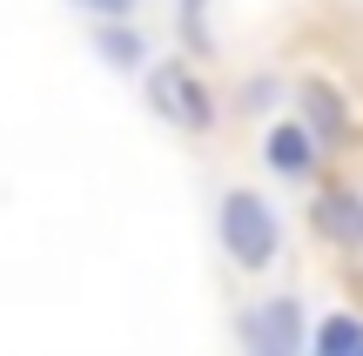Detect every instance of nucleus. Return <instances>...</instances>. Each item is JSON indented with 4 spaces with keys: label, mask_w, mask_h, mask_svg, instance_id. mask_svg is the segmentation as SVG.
Returning a JSON list of instances; mask_svg holds the SVG:
<instances>
[{
    "label": "nucleus",
    "mask_w": 363,
    "mask_h": 356,
    "mask_svg": "<svg viewBox=\"0 0 363 356\" xmlns=\"http://www.w3.org/2000/svg\"><path fill=\"white\" fill-rule=\"evenodd\" d=\"M316 222H323V236H337V242H363V202L357 195H323L316 202Z\"/></svg>",
    "instance_id": "4"
},
{
    "label": "nucleus",
    "mask_w": 363,
    "mask_h": 356,
    "mask_svg": "<svg viewBox=\"0 0 363 356\" xmlns=\"http://www.w3.org/2000/svg\"><path fill=\"white\" fill-rule=\"evenodd\" d=\"M155 101L169 108L182 128H208V121H216V108H208V94L189 81V67H155Z\"/></svg>",
    "instance_id": "3"
},
{
    "label": "nucleus",
    "mask_w": 363,
    "mask_h": 356,
    "mask_svg": "<svg viewBox=\"0 0 363 356\" xmlns=\"http://www.w3.org/2000/svg\"><path fill=\"white\" fill-rule=\"evenodd\" d=\"M303 108H310V115L323 121V134H343V115H337V101H330V94L316 88V81H310V88H303Z\"/></svg>",
    "instance_id": "7"
},
{
    "label": "nucleus",
    "mask_w": 363,
    "mask_h": 356,
    "mask_svg": "<svg viewBox=\"0 0 363 356\" xmlns=\"http://www.w3.org/2000/svg\"><path fill=\"white\" fill-rule=\"evenodd\" d=\"M222 249L235 255L242 269H269L276 249H283V229H276V209L249 188L222 195Z\"/></svg>",
    "instance_id": "1"
},
{
    "label": "nucleus",
    "mask_w": 363,
    "mask_h": 356,
    "mask_svg": "<svg viewBox=\"0 0 363 356\" xmlns=\"http://www.w3.org/2000/svg\"><path fill=\"white\" fill-rule=\"evenodd\" d=\"M357 356H363V350H357Z\"/></svg>",
    "instance_id": "9"
},
{
    "label": "nucleus",
    "mask_w": 363,
    "mask_h": 356,
    "mask_svg": "<svg viewBox=\"0 0 363 356\" xmlns=\"http://www.w3.org/2000/svg\"><path fill=\"white\" fill-rule=\"evenodd\" d=\"M81 7H94L101 21H121V13H128V0H81Z\"/></svg>",
    "instance_id": "8"
},
{
    "label": "nucleus",
    "mask_w": 363,
    "mask_h": 356,
    "mask_svg": "<svg viewBox=\"0 0 363 356\" xmlns=\"http://www.w3.org/2000/svg\"><path fill=\"white\" fill-rule=\"evenodd\" d=\"M269 161H276L283 175H310L316 148H310V134H303V128H276V134H269Z\"/></svg>",
    "instance_id": "5"
},
{
    "label": "nucleus",
    "mask_w": 363,
    "mask_h": 356,
    "mask_svg": "<svg viewBox=\"0 0 363 356\" xmlns=\"http://www.w3.org/2000/svg\"><path fill=\"white\" fill-rule=\"evenodd\" d=\"M242 330H249V356H296V343H303V309H296V296H276V303L249 309Z\"/></svg>",
    "instance_id": "2"
},
{
    "label": "nucleus",
    "mask_w": 363,
    "mask_h": 356,
    "mask_svg": "<svg viewBox=\"0 0 363 356\" xmlns=\"http://www.w3.org/2000/svg\"><path fill=\"white\" fill-rule=\"evenodd\" d=\"M363 350V323L357 316H330L323 336H316V356H357Z\"/></svg>",
    "instance_id": "6"
}]
</instances>
